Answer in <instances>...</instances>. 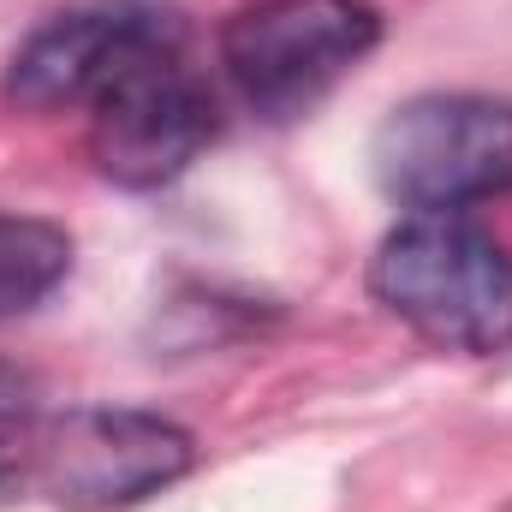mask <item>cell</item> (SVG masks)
Segmentation results:
<instances>
[{"instance_id":"cell-8","label":"cell","mask_w":512,"mask_h":512,"mask_svg":"<svg viewBox=\"0 0 512 512\" xmlns=\"http://www.w3.org/2000/svg\"><path fill=\"white\" fill-rule=\"evenodd\" d=\"M42 417H48V411H42L36 376L0 358V489L30 471V447H36Z\"/></svg>"},{"instance_id":"cell-3","label":"cell","mask_w":512,"mask_h":512,"mask_svg":"<svg viewBox=\"0 0 512 512\" xmlns=\"http://www.w3.org/2000/svg\"><path fill=\"white\" fill-rule=\"evenodd\" d=\"M370 173L411 215H465L512 191V102L477 90H429L370 137Z\"/></svg>"},{"instance_id":"cell-4","label":"cell","mask_w":512,"mask_h":512,"mask_svg":"<svg viewBox=\"0 0 512 512\" xmlns=\"http://www.w3.org/2000/svg\"><path fill=\"white\" fill-rule=\"evenodd\" d=\"M382 42L370 0H256L221 24V72L262 120L310 114Z\"/></svg>"},{"instance_id":"cell-2","label":"cell","mask_w":512,"mask_h":512,"mask_svg":"<svg viewBox=\"0 0 512 512\" xmlns=\"http://www.w3.org/2000/svg\"><path fill=\"white\" fill-rule=\"evenodd\" d=\"M215 96L191 66L185 24L173 18L143 48H131L114 78L84 108V149L102 179L126 191H155L179 179L215 137Z\"/></svg>"},{"instance_id":"cell-7","label":"cell","mask_w":512,"mask_h":512,"mask_svg":"<svg viewBox=\"0 0 512 512\" xmlns=\"http://www.w3.org/2000/svg\"><path fill=\"white\" fill-rule=\"evenodd\" d=\"M72 274V233L42 215L0 209V322L42 310Z\"/></svg>"},{"instance_id":"cell-1","label":"cell","mask_w":512,"mask_h":512,"mask_svg":"<svg viewBox=\"0 0 512 512\" xmlns=\"http://www.w3.org/2000/svg\"><path fill=\"white\" fill-rule=\"evenodd\" d=\"M370 292L435 352L512 346V251L465 215H405L370 256Z\"/></svg>"},{"instance_id":"cell-5","label":"cell","mask_w":512,"mask_h":512,"mask_svg":"<svg viewBox=\"0 0 512 512\" xmlns=\"http://www.w3.org/2000/svg\"><path fill=\"white\" fill-rule=\"evenodd\" d=\"M197 465V441L185 423L143 405H72L42 417L30 471L60 512H126L161 489H173Z\"/></svg>"},{"instance_id":"cell-6","label":"cell","mask_w":512,"mask_h":512,"mask_svg":"<svg viewBox=\"0 0 512 512\" xmlns=\"http://www.w3.org/2000/svg\"><path fill=\"white\" fill-rule=\"evenodd\" d=\"M173 12L155 0H72L66 12L42 18L6 60L0 96L18 114H72L114 78L131 48L167 30Z\"/></svg>"}]
</instances>
